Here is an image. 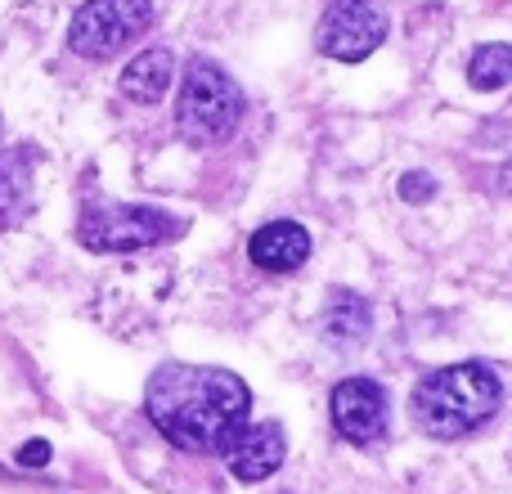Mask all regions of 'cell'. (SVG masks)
<instances>
[{"mask_svg": "<svg viewBox=\"0 0 512 494\" xmlns=\"http://www.w3.org/2000/svg\"><path fill=\"white\" fill-rule=\"evenodd\" d=\"M499 405H504V382L481 360L432 369L414 387V423L432 441H463L481 423H490Z\"/></svg>", "mask_w": 512, "mask_h": 494, "instance_id": "cell-2", "label": "cell"}, {"mask_svg": "<svg viewBox=\"0 0 512 494\" xmlns=\"http://www.w3.org/2000/svg\"><path fill=\"white\" fill-rule=\"evenodd\" d=\"M32 180L36 153L32 149H0V230H14L32 216Z\"/></svg>", "mask_w": 512, "mask_h": 494, "instance_id": "cell-10", "label": "cell"}, {"mask_svg": "<svg viewBox=\"0 0 512 494\" xmlns=\"http://www.w3.org/2000/svg\"><path fill=\"white\" fill-rule=\"evenodd\" d=\"M369 333H373L369 297H360L351 288H337L324 306V342L337 346V351H355V346L369 342Z\"/></svg>", "mask_w": 512, "mask_h": 494, "instance_id": "cell-11", "label": "cell"}, {"mask_svg": "<svg viewBox=\"0 0 512 494\" xmlns=\"http://www.w3.org/2000/svg\"><path fill=\"white\" fill-rule=\"evenodd\" d=\"M248 409V382L212 364H162L144 387L149 423L185 454H221L248 427Z\"/></svg>", "mask_w": 512, "mask_h": 494, "instance_id": "cell-1", "label": "cell"}, {"mask_svg": "<svg viewBox=\"0 0 512 494\" xmlns=\"http://www.w3.org/2000/svg\"><path fill=\"white\" fill-rule=\"evenodd\" d=\"M153 27V0H86L68 23V50L90 63L117 59Z\"/></svg>", "mask_w": 512, "mask_h": 494, "instance_id": "cell-5", "label": "cell"}, {"mask_svg": "<svg viewBox=\"0 0 512 494\" xmlns=\"http://www.w3.org/2000/svg\"><path fill=\"white\" fill-rule=\"evenodd\" d=\"M176 81V54L153 45V50H140L122 72V95L135 99V104H158L162 95Z\"/></svg>", "mask_w": 512, "mask_h": 494, "instance_id": "cell-12", "label": "cell"}, {"mask_svg": "<svg viewBox=\"0 0 512 494\" xmlns=\"http://www.w3.org/2000/svg\"><path fill=\"white\" fill-rule=\"evenodd\" d=\"M400 198H405V203H432L436 176L432 171H405V176H400Z\"/></svg>", "mask_w": 512, "mask_h": 494, "instance_id": "cell-14", "label": "cell"}, {"mask_svg": "<svg viewBox=\"0 0 512 494\" xmlns=\"http://www.w3.org/2000/svg\"><path fill=\"white\" fill-rule=\"evenodd\" d=\"M387 41V14L373 0H333L315 27V45L324 59L364 63Z\"/></svg>", "mask_w": 512, "mask_h": 494, "instance_id": "cell-6", "label": "cell"}, {"mask_svg": "<svg viewBox=\"0 0 512 494\" xmlns=\"http://www.w3.org/2000/svg\"><path fill=\"white\" fill-rule=\"evenodd\" d=\"M243 99L239 81L221 68L216 59L198 54L189 59L185 81H180V95H176V131L185 144L194 149H212V144H225L243 122Z\"/></svg>", "mask_w": 512, "mask_h": 494, "instance_id": "cell-3", "label": "cell"}, {"mask_svg": "<svg viewBox=\"0 0 512 494\" xmlns=\"http://www.w3.org/2000/svg\"><path fill=\"white\" fill-rule=\"evenodd\" d=\"M221 454L234 477L252 486V481H265L283 468V459H288V436H283L279 423H252V427H243Z\"/></svg>", "mask_w": 512, "mask_h": 494, "instance_id": "cell-8", "label": "cell"}, {"mask_svg": "<svg viewBox=\"0 0 512 494\" xmlns=\"http://www.w3.org/2000/svg\"><path fill=\"white\" fill-rule=\"evenodd\" d=\"M50 459H54L50 441H27L23 450H18V468H45Z\"/></svg>", "mask_w": 512, "mask_h": 494, "instance_id": "cell-15", "label": "cell"}, {"mask_svg": "<svg viewBox=\"0 0 512 494\" xmlns=\"http://www.w3.org/2000/svg\"><path fill=\"white\" fill-rule=\"evenodd\" d=\"M248 256H252V265H261L270 274H292L306 265L310 234L297 221H270L248 239Z\"/></svg>", "mask_w": 512, "mask_h": 494, "instance_id": "cell-9", "label": "cell"}, {"mask_svg": "<svg viewBox=\"0 0 512 494\" xmlns=\"http://www.w3.org/2000/svg\"><path fill=\"white\" fill-rule=\"evenodd\" d=\"M333 409V427L342 441L351 445H378L391 432V400L382 391V382L373 378H342L328 396Z\"/></svg>", "mask_w": 512, "mask_h": 494, "instance_id": "cell-7", "label": "cell"}, {"mask_svg": "<svg viewBox=\"0 0 512 494\" xmlns=\"http://www.w3.org/2000/svg\"><path fill=\"white\" fill-rule=\"evenodd\" d=\"M185 234V221L162 207L140 203H90L77 221V239L90 252H140Z\"/></svg>", "mask_w": 512, "mask_h": 494, "instance_id": "cell-4", "label": "cell"}, {"mask_svg": "<svg viewBox=\"0 0 512 494\" xmlns=\"http://www.w3.org/2000/svg\"><path fill=\"white\" fill-rule=\"evenodd\" d=\"M468 81L477 90H504L512 81V45L504 41H490V45H477L468 63Z\"/></svg>", "mask_w": 512, "mask_h": 494, "instance_id": "cell-13", "label": "cell"}]
</instances>
